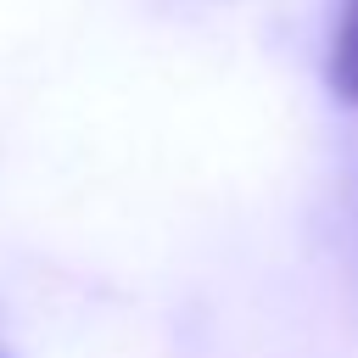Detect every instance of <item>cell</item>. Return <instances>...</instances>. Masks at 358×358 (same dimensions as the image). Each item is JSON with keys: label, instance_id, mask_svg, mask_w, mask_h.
<instances>
[{"label": "cell", "instance_id": "6da1fadb", "mask_svg": "<svg viewBox=\"0 0 358 358\" xmlns=\"http://www.w3.org/2000/svg\"><path fill=\"white\" fill-rule=\"evenodd\" d=\"M330 84L358 106V0H341L336 11V39H330Z\"/></svg>", "mask_w": 358, "mask_h": 358}]
</instances>
